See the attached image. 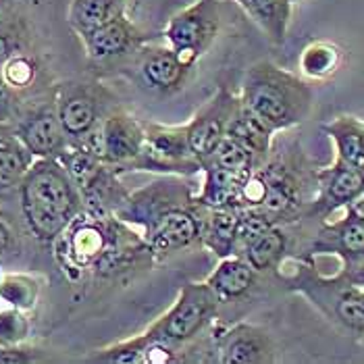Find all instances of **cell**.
Here are the masks:
<instances>
[{"label": "cell", "instance_id": "6da1fadb", "mask_svg": "<svg viewBox=\"0 0 364 364\" xmlns=\"http://www.w3.org/2000/svg\"><path fill=\"white\" fill-rule=\"evenodd\" d=\"M55 258L71 283L114 281L156 264L159 256L146 244L141 233L119 217H98L82 210L60 233Z\"/></svg>", "mask_w": 364, "mask_h": 364}, {"label": "cell", "instance_id": "7a4b0ae2", "mask_svg": "<svg viewBox=\"0 0 364 364\" xmlns=\"http://www.w3.org/2000/svg\"><path fill=\"white\" fill-rule=\"evenodd\" d=\"M117 217L136 227L159 258L202 246L206 208L198 204L186 177L163 175L129 192Z\"/></svg>", "mask_w": 364, "mask_h": 364}, {"label": "cell", "instance_id": "3957f363", "mask_svg": "<svg viewBox=\"0 0 364 364\" xmlns=\"http://www.w3.org/2000/svg\"><path fill=\"white\" fill-rule=\"evenodd\" d=\"M262 186V202L256 208L275 225H296L306 219L310 202L318 190V167L300 146L289 140L273 141V150L264 165L254 171Z\"/></svg>", "mask_w": 364, "mask_h": 364}, {"label": "cell", "instance_id": "277c9868", "mask_svg": "<svg viewBox=\"0 0 364 364\" xmlns=\"http://www.w3.org/2000/svg\"><path fill=\"white\" fill-rule=\"evenodd\" d=\"M26 227L42 246H53L60 233L84 210V200L58 159H36L19 183Z\"/></svg>", "mask_w": 364, "mask_h": 364}, {"label": "cell", "instance_id": "5b68a950", "mask_svg": "<svg viewBox=\"0 0 364 364\" xmlns=\"http://www.w3.org/2000/svg\"><path fill=\"white\" fill-rule=\"evenodd\" d=\"M240 100L275 134L289 132L310 117L314 94L306 80L271 60H258L244 73Z\"/></svg>", "mask_w": 364, "mask_h": 364}, {"label": "cell", "instance_id": "8992f818", "mask_svg": "<svg viewBox=\"0 0 364 364\" xmlns=\"http://www.w3.org/2000/svg\"><path fill=\"white\" fill-rule=\"evenodd\" d=\"M285 287L302 296L341 333L364 341V287H358L339 275H323L314 258H296L289 275H277Z\"/></svg>", "mask_w": 364, "mask_h": 364}, {"label": "cell", "instance_id": "52a82bcc", "mask_svg": "<svg viewBox=\"0 0 364 364\" xmlns=\"http://www.w3.org/2000/svg\"><path fill=\"white\" fill-rule=\"evenodd\" d=\"M219 298L206 281H188L179 287L175 302L148 329L146 336L177 350L188 348L202 331L217 323Z\"/></svg>", "mask_w": 364, "mask_h": 364}, {"label": "cell", "instance_id": "ba28073f", "mask_svg": "<svg viewBox=\"0 0 364 364\" xmlns=\"http://www.w3.org/2000/svg\"><path fill=\"white\" fill-rule=\"evenodd\" d=\"M146 144L141 154L127 165L123 173L148 171L161 175L192 177L202 173V163L192 154L188 125H165L156 121H144Z\"/></svg>", "mask_w": 364, "mask_h": 364}, {"label": "cell", "instance_id": "9c48e42d", "mask_svg": "<svg viewBox=\"0 0 364 364\" xmlns=\"http://www.w3.org/2000/svg\"><path fill=\"white\" fill-rule=\"evenodd\" d=\"M223 28L221 0H196L190 6L177 11L163 29L167 42L186 63L196 67L198 60L210 50Z\"/></svg>", "mask_w": 364, "mask_h": 364}, {"label": "cell", "instance_id": "30bf717a", "mask_svg": "<svg viewBox=\"0 0 364 364\" xmlns=\"http://www.w3.org/2000/svg\"><path fill=\"white\" fill-rule=\"evenodd\" d=\"M53 96L56 114L71 144H82L90 138L114 107V96L98 82L71 80L56 85Z\"/></svg>", "mask_w": 364, "mask_h": 364}, {"label": "cell", "instance_id": "8fae6325", "mask_svg": "<svg viewBox=\"0 0 364 364\" xmlns=\"http://www.w3.org/2000/svg\"><path fill=\"white\" fill-rule=\"evenodd\" d=\"M144 144V121L121 107H112L96 127V132L82 141V146L96 152L107 165L114 167L119 175L140 156Z\"/></svg>", "mask_w": 364, "mask_h": 364}, {"label": "cell", "instance_id": "7c38bea8", "mask_svg": "<svg viewBox=\"0 0 364 364\" xmlns=\"http://www.w3.org/2000/svg\"><path fill=\"white\" fill-rule=\"evenodd\" d=\"M318 190L310 202L304 221H327L333 213L356 204L364 194V168L354 167L341 159L333 165L318 168Z\"/></svg>", "mask_w": 364, "mask_h": 364}, {"label": "cell", "instance_id": "4fadbf2b", "mask_svg": "<svg viewBox=\"0 0 364 364\" xmlns=\"http://www.w3.org/2000/svg\"><path fill=\"white\" fill-rule=\"evenodd\" d=\"M337 256L341 267L352 264L364 256V215L356 204L343 208V215L336 221H321L304 254L298 258H316V256Z\"/></svg>", "mask_w": 364, "mask_h": 364}, {"label": "cell", "instance_id": "5bb4252c", "mask_svg": "<svg viewBox=\"0 0 364 364\" xmlns=\"http://www.w3.org/2000/svg\"><path fill=\"white\" fill-rule=\"evenodd\" d=\"M84 42L85 56L94 65H112L117 60H125L129 56L140 55V50L152 42V36L141 31L127 15V11L119 13L105 26L80 38Z\"/></svg>", "mask_w": 364, "mask_h": 364}, {"label": "cell", "instance_id": "9a60e30c", "mask_svg": "<svg viewBox=\"0 0 364 364\" xmlns=\"http://www.w3.org/2000/svg\"><path fill=\"white\" fill-rule=\"evenodd\" d=\"M240 94H233L227 85L219 87L186 123L192 154L198 161H206L227 136V127L240 109Z\"/></svg>", "mask_w": 364, "mask_h": 364}, {"label": "cell", "instance_id": "2e32d148", "mask_svg": "<svg viewBox=\"0 0 364 364\" xmlns=\"http://www.w3.org/2000/svg\"><path fill=\"white\" fill-rule=\"evenodd\" d=\"M213 341L221 364L277 363V346L271 333L260 325H217L213 331Z\"/></svg>", "mask_w": 364, "mask_h": 364}, {"label": "cell", "instance_id": "e0dca14e", "mask_svg": "<svg viewBox=\"0 0 364 364\" xmlns=\"http://www.w3.org/2000/svg\"><path fill=\"white\" fill-rule=\"evenodd\" d=\"M13 125L17 138L26 144V148L36 159H58L71 146L56 114L55 96L50 102L29 107L19 112Z\"/></svg>", "mask_w": 364, "mask_h": 364}, {"label": "cell", "instance_id": "ac0fdd59", "mask_svg": "<svg viewBox=\"0 0 364 364\" xmlns=\"http://www.w3.org/2000/svg\"><path fill=\"white\" fill-rule=\"evenodd\" d=\"M194 73V65L186 63L171 46H150L140 50V77L156 96H173L181 92Z\"/></svg>", "mask_w": 364, "mask_h": 364}, {"label": "cell", "instance_id": "d6986e66", "mask_svg": "<svg viewBox=\"0 0 364 364\" xmlns=\"http://www.w3.org/2000/svg\"><path fill=\"white\" fill-rule=\"evenodd\" d=\"M289 225H271L264 231H260L258 235H254L252 240L242 248L240 256H244L256 273H273L279 275L281 264L294 256L296 250V242L294 235L287 229Z\"/></svg>", "mask_w": 364, "mask_h": 364}, {"label": "cell", "instance_id": "ffe728a7", "mask_svg": "<svg viewBox=\"0 0 364 364\" xmlns=\"http://www.w3.org/2000/svg\"><path fill=\"white\" fill-rule=\"evenodd\" d=\"M202 190L196 196L198 204L204 208H242L240 194L246 179L252 173H240L229 168L217 167L210 163H202Z\"/></svg>", "mask_w": 364, "mask_h": 364}, {"label": "cell", "instance_id": "44dd1931", "mask_svg": "<svg viewBox=\"0 0 364 364\" xmlns=\"http://www.w3.org/2000/svg\"><path fill=\"white\" fill-rule=\"evenodd\" d=\"M256 277L258 273L252 264L244 256L233 254L227 258H219V264L204 281L213 289V294L219 298V302L227 304L246 296L254 287Z\"/></svg>", "mask_w": 364, "mask_h": 364}, {"label": "cell", "instance_id": "7402d4cb", "mask_svg": "<svg viewBox=\"0 0 364 364\" xmlns=\"http://www.w3.org/2000/svg\"><path fill=\"white\" fill-rule=\"evenodd\" d=\"M242 208H206L202 246L217 258L237 254Z\"/></svg>", "mask_w": 364, "mask_h": 364}, {"label": "cell", "instance_id": "603a6c76", "mask_svg": "<svg viewBox=\"0 0 364 364\" xmlns=\"http://www.w3.org/2000/svg\"><path fill=\"white\" fill-rule=\"evenodd\" d=\"M227 138L246 146L258 159V163L264 165V161L269 159V154L273 150L275 132L240 102V109L233 114V119L227 127Z\"/></svg>", "mask_w": 364, "mask_h": 364}, {"label": "cell", "instance_id": "cb8c5ba5", "mask_svg": "<svg viewBox=\"0 0 364 364\" xmlns=\"http://www.w3.org/2000/svg\"><path fill=\"white\" fill-rule=\"evenodd\" d=\"M273 44H283L298 0H235Z\"/></svg>", "mask_w": 364, "mask_h": 364}, {"label": "cell", "instance_id": "d4e9b609", "mask_svg": "<svg viewBox=\"0 0 364 364\" xmlns=\"http://www.w3.org/2000/svg\"><path fill=\"white\" fill-rule=\"evenodd\" d=\"M321 132L333 141L337 159L364 168V121L352 114H339L333 121L323 123Z\"/></svg>", "mask_w": 364, "mask_h": 364}, {"label": "cell", "instance_id": "484cf974", "mask_svg": "<svg viewBox=\"0 0 364 364\" xmlns=\"http://www.w3.org/2000/svg\"><path fill=\"white\" fill-rule=\"evenodd\" d=\"M33 163L36 156L17 138V134L9 132L6 125H0V192L19 188Z\"/></svg>", "mask_w": 364, "mask_h": 364}, {"label": "cell", "instance_id": "4316f807", "mask_svg": "<svg viewBox=\"0 0 364 364\" xmlns=\"http://www.w3.org/2000/svg\"><path fill=\"white\" fill-rule=\"evenodd\" d=\"M123 11H127V0H71L67 9V21L82 38Z\"/></svg>", "mask_w": 364, "mask_h": 364}, {"label": "cell", "instance_id": "83f0119b", "mask_svg": "<svg viewBox=\"0 0 364 364\" xmlns=\"http://www.w3.org/2000/svg\"><path fill=\"white\" fill-rule=\"evenodd\" d=\"M343 65V50L336 42L314 40L300 53L298 67L300 73L312 82H327Z\"/></svg>", "mask_w": 364, "mask_h": 364}, {"label": "cell", "instance_id": "f1b7e54d", "mask_svg": "<svg viewBox=\"0 0 364 364\" xmlns=\"http://www.w3.org/2000/svg\"><path fill=\"white\" fill-rule=\"evenodd\" d=\"M42 294V279L31 273H2L0 302L11 309L31 312Z\"/></svg>", "mask_w": 364, "mask_h": 364}, {"label": "cell", "instance_id": "f546056e", "mask_svg": "<svg viewBox=\"0 0 364 364\" xmlns=\"http://www.w3.org/2000/svg\"><path fill=\"white\" fill-rule=\"evenodd\" d=\"M150 346V337L141 331L140 336L123 339L119 343H112L107 348L96 350L92 356L85 358V363L96 364H144L146 350Z\"/></svg>", "mask_w": 364, "mask_h": 364}, {"label": "cell", "instance_id": "4dcf8cb0", "mask_svg": "<svg viewBox=\"0 0 364 364\" xmlns=\"http://www.w3.org/2000/svg\"><path fill=\"white\" fill-rule=\"evenodd\" d=\"M202 163H210V165L229 168V171H240V173H252V171L260 167L258 159L254 156L246 146H242L240 141L231 140L227 136L215 148V152L206 161H202Z\"/></svg>", "mask_w": 364, "mask_h": 364}, {"label": "cell", "instance_id": "1f68e13d", "mask_svg": "<svg viewBox=\"0 0 364 364\" xmlns=\"http://www.w3.org/2000/svg\"><path fill=\"white\" fill-rule=\"evenodd\" d=\"M28 29L19 17L9 11H2L0 4V67L17 53H26Z\"/></svg>", "mask_w": 364, "mask_h": 364}, {"label": "cell", "instance_id": "d6a6232c", "mask_svg": "<svg viewBox=\"0 0 364 364\" xmlns=\"http://www.w3.org/2000/svg\"><path fill=\"white\" fill-rule=\"evenodd\" d=\"M31 336V321L28 312L4 306L0 309V348L23 346Z\"/></svg>", "mask_w": 364, "mask_h": 364}, {"label": "cell", "instance_id": "836d02e7", "mask_svg": "<svg viewBox=\"0 0 364 364\" xmlns=\"http://www.w3.org/2000/svg\"><path fill=\"white\" fill-rule=\"evenodd\" d=\"M0 71H2V77L6 80V84L13 90L21 92V90H28L29 85L36 84L38 60L28 53H17L0 67Z\"/></svg>", "mask_w": 364, "mask_h": 364}, {"label": "cell", "instance_id": "e575fe53", "mask_svg": "<svg viewBox=\"0 0 364 364\" xmlns=\"http://www.w3.org/2000/svg\"><path fill=\"white\" fill-rule=\"evenodd\" d=\"M19 92L13 90L6 84V80L2 77L0 71V125H13L21 112V105H19Z\"/></svg>", "mask_w": 364, "mask_h": 364}, {"label": "cell", "instance_id": "d590c367", "mask_svg": "<svg viewBox=\"0 0 364 364\" xmlns=\"http://www.w3.org/2000/svg\"><path fill=\"white\" fill-rule=\"evenodd\" d=\"M38 350H31L23 346H13V348H0V364H23L36 363L40 356Z\"/></svg>", "mask_w": 364, "mask_h": 364}, {"label": "cell", "instance_id": "8d00e7d4", "mask_svg": "<svg viewBox=\"0 0 364 364\" xmlns=\"http://www.w3.org/2000/svg\"><path fill=\"white\" fill-rule=\"evenodd\" d=\"M339 277H343L346 281L358 285V287H364V256L360 260L352 262V264H346L337 271Z\"/></svg>", "mask_w": 364, "mask_h": 364}, {"label": "cell", "instance_id": "74e56055", "mask_svg": "<svg viewBox=\"0 0 364 364\" xmlns=\"http://www.w3.org/2000/svg\"><path fill=\"white\" fill-rule=\"evenodd\" d=\"M13 244H15V235H13L9 223L0 217V258L11 252Z\"/></svg>", "mask_w": 364, "mask_h": 364}, {"label": "cell", "instance_id": "f35d334b", "mask_svg": "<svg viewBox=\"0 0 364 364\" xmlns=\"http://www.w3.org/2000/svg\"><path fill=\"white\" fill-rule=\"evenodd\" d=\"M356 208H358V210H360V213L364 215V194H363V198H360V200L356 202Z\"/></svg>", "mask_w": 364, "mask_h": 364}, {"label": "cell", "instance_id": "ab89813d", "mask_svg": "<svg viewBox=\"0 0 364 364\" xmlns=\"http://www.w3.org/2000/svg\"><path fill=\"white\" fill-rule=\"evenodd\" d=\"M0 277H2V271H0Z\"/></svg>", "mask_w": 364, "mask_h": 364}, {"label": "cell", "instance_id": "60d3db41", "mask_svg": "<svg viewBox=\"0 0 364 364\" xmlns=\"http://www.w3.org/2000/svg\"><path fill=\"white\" fill-rule=\"evenodd\" d=\"M363 346H364V341H363Z\"/></svg>", "mask_w": 364, "mask_h": 364}]
</instances>
